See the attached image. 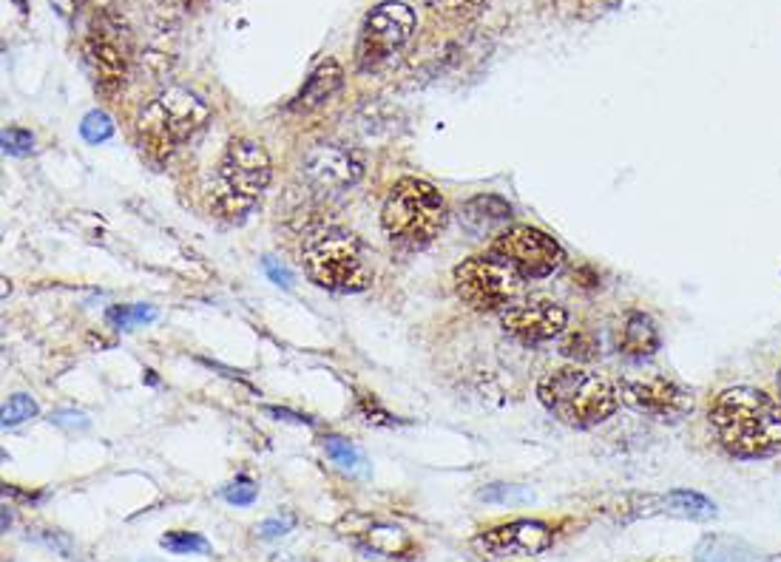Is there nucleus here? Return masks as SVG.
<instances>
[{
    "mask_svg": "<svg viewBox=\"0 0 781 562\" xmlns=\"http://www.w3.org/2000/svg\"><path fill=\"white\" fill-rule=\"evenodd\" d=\"M719 446L739 461H762L781 448V404L753 386H731L711 404Z\"/></svg>",
    "mask_w": 781,
    "mask_h": 562,
    "instance_id": "obj_1",
    "label": "nucleus"
},
{
    "mask_svg": "<svg viewBox=\"0 0 781 562\" xmlns=\"http://www.w3.org/2000/svg\"><path fill=\"white\" fill-rule=\"evenodd\" d=\"M208 120L210 108L197 91L185 89V86H168L154 100H148L137 117L142 151L162 162L182 146L185 139H191L199 128H205Z\"/></svg>",
    "mask_w": 781,
    "mask_h": 562,
    "instance_id": "obj_2",
    "label": "nucleus"
},
{
    "mask_svg": "<svg viewBox=\"0 0 781 562\" xmlns=\"http://www.w3.org/2000/svg\"><path fill=\"white\" fill-rule=\"evenodd\" d=\"M537 398L557 421L574 426V430L603 424L620 404L616 390L609 381L580 367H563L548 373L537 386Z\"/></svg>",
    "mask_w": 781,
    "mask_h": 562,
    "instance_id": "obj_3",
    "label": "nucleus"
},
{
    "mask_svg": "<svg viewBox=\"0 0 781 562\" xmlns=\"http://www.w3.org/2000/svg\"><path fill=\"white\" fill-rule=\"evenodd\" d=\"M444 196L424 179H401L387 194L382 208V225L389 241L407 250L433 245L446 228Z\"/></svg>",
    "mask_w": 781,
    "mask_h": 562,
    "instance_id": "obj_4",
    "label": "nucleus"
},
{
    "mask_svg": "<svg viewBox=\"0 0 781 562\" xmlns=\"http://www.w3.org/2000/svg\"><path fill=\"white\" fill-rule=\"evenodd\" d=\"M274 179V162L256 139H230L214 174V205L225 219H241L254 210Z\"/></svg>",
    "mask_w": 781,
    "mask_h": 562,
    "instance_id": "obj_5",
    "label": "nucleus"
},
{
    "mask_svg": "<svg viewBox=\"0 0 781 562\" xmlns=\"http://www.w3.org/2000/svg\"><path fill=\"white\" fill-rule=\"evenodd\" d=\"M307 278L333 293H362L373 285V267L362 239L347 230H327L313 236L301 253Z\"/></svg>",
    "mask_w": 781,
    "mask_h": 562,
    "instance_id": "obj_6",
    "label": "nucleus"
},
{
    "mask_svg": "<svg viewBox=\"0 0 781 562\" xmlns=\"http://www.w3.org/2000/svg\"><path fill=\"white\" fill-rule=\"evenodd\" d=\"M523 282L526 278L495 253L472 256L455 267V290L472 310H506L523 296Z\"/></svg>",
    "mask_w": 781,
    "mask_h": 562,
    "instance_id": "obj_7",
    "label": "nucleus"
},
{
    "mask_svg": "<svg viewBox=\"0 0 781 562\" xmlns=\"http://www.w3.org/2000/svg\"><path fill=\"white\" fill-rule=\"evenodd\" d=\"M415 26H418V20H415V12L407 3H398V0L378 3L358 29V69L375 71L387 66L409 43Z\"/></svg>",
    "mask_w": 781,
    "mask_h": 562,
    "instance_id": "obj_8",
    "label": "nucleus"
},
{
    "mask_svg": "<svg viewBox=\"0 0 781 562\" xmlns=\"http://www.w3.org/2000/svg\"><path fill=\"white\" fill-rule=\"evenodd\" d=\"M492 253L515 267L523 278H546L557 273L565 262L563 247L554 241V236L528 228V225H517L497 234L492 241Z\"/></svg>",
    "mask_w": 781,
    "mask_h": 562,
    "instance_id": "obj_9",
    "label": "nucleus"
},
{
    "mask_svg": "<svg viewBox=\"0 0 781 562\" xmlns=\"http://www.w3.org/2000/svg\"><path fill=\"white\" fill-rule=\"evenodd\" d=\"M616 398L640 415L654 417V421H682L688 412H693L691 390L665 378V375L625 378L616 390Z\"/></svg>",
    "mask_w": 781,
    "mask_h": 562,
    "instance_id": "obj_10",
    "label": "nucleus"
},
{
    "mask_svg": "<svg viewBox=\"0 0 781 562\" xmlns=\"http://www.w3.org/2000/svg\"><path fill=\"white\" fill-rule=\"evenodd\" d=\"M501 324L508 335H515L523 344L552 342L569 324V313L557 302L548 298H532V302L512 304L501 313Z\"/></svg>",
    "mask_w": 781,
    "mask_h": 562,
    "instance_id": "obj_11",
    "label": "nucleus"
},
{
    "mask_svg": "<svg viewBox=\"0 0 781 562\" xmlns=\"http://www.w3.org/2000/svg\"><path fill=\"white\" fill-rule=\"evenodd\" d=\"M301 171L316 190L338 194V190L353 188L364 177V159L353 148L316 146L305 157Z\"/></svg>",
    "mask_w": 781,
    "mask_h": 562,
    "instance_id": "obj_12",
    "label": "nucleus"
},
{
    "mask_svg": "<svg viewBox=\"0 0 781 562\" xmlns=\"http://www.w3.org/2000/svg\"><path fill=\"white\" fill-rule=\"evenodd\" d=\"M477 543L492 556H534L552 549L554 531L541 520H512V523L483 531Z\"/></svg>",
    "mask_w": 781,
    "mask_h": 562,
    "instance_id": "obj_13",
    "label": "nucleus"
},
{
    "mask_svg": "<svg viewBox=\"0 0 781 562\" xmlns=\"http://www.w3.org/2000/svg\"><path fill=\"white\" fill-rule=\"evenodd\" d=\"M86 60H89L91 77H95V86L100 95L115 97L117 91H122L128 80V60L122 55L120 46L109 38L106 32L95 29V32L86 38Z\"/></svg>",
    "mask_w": 781,
    "mask_h": 562,
    "instance_id": "obj_14",
    "label": "nucleus"
},
{
    "mask_svg": "<svg viewBox=\"0 0 781 562\" xmlns=\"http://www.w3.org/2000/svg\"><path fill=\"white\" fill-rule=\"evenodd\" d=\"M342 89H344L342 63L333 58L322 60V63L310 71V77L305 80V86H301V91L296 95V100L290 102V111H299V115L318 111V108L330 106Z\"/></svg>",
    "mask_w": 781,
    "mask_h": 562,
    "instance_id": "obj_15",
    "label": "nucleus"
},
{
    "mask_svg": "<svg viewBox=\"0 0 781 562\" xmlns=\"http://www.w3.org/2000/svg\"><path fill=\"white\" fill-rule=\"evenodd\" d=\"M512 216H515V210H512V205H508L503 196L481 194L464 205L461 221H464V228L469 230L472 236H497L506 230Z\"/></svg>",
    "mask_w": 781,
    "mask_h": 562,
    "instance_id": "obj_16",
    "label": "nucleus"
},
{
    "mask_svg": "<svg viewBox=\"0 0 781 562\" xmlns=\"http://www.w3.org/2000/svg\"><path fill=\"white\" fill-rule=\"evenodd\" d=\"M349 534H356V538L364 534V540H358V543H362V549L373 551V554L407 556L413 551V538L401 525L393 523H378V520L362 517V529L349 531Z\"/></svg>",
    "mask_w": 781,
    "mask_h": 562,
    "instance_id": "obj_17",
    "label": "nucleus"
},
{
    "mask_svg": "<svg viewBox=\"0 0 781 562\" xmlns=\"http://www.w3.org/2000/svg\"><path fill=\"white\" fill-rule=\"evenodd\" d=\"M656 512L668 514V517H680V520H693V523H708L719 514L716 503L708 500L705 494L691 492V489H673V492L662 494V497H654Z\"/></svg>",
    "mask_w": 781,
    "mask_h": 562,
    "instance_id": "obj_18",
    "label": "nucleus"
},
{
    "mask_svg": "<svg viewBox=\"0 0 781 562\" xmlns=\"http://www.w3.org/2000/svg\"><path fill=\"white\" fill-rule=\"evenodd\" d=\"M660 344L662 338L654 318L645 316V313H629L623 333H620V353L629 355V358H649L660 349Z\"/></svg>",
    "mask_w": 781,
    "mask_h": 562,
    "instance_id": "obj_19",
    "label": "nucleus"
},
{
    "mask_svg": "<svg viewBox=\"0 0 781 562\" xmlns=\"http://www.w3.org/2000/svg\"><path fill=\"white\" fill-rule=\"evenodd\" d=\"M696 562H762V556L750 549L748 543L724 534H708L696 545Z\"/></svg>",
    "mask_w": 781,
    "mask_h": 562,
    "instance_id": "obj_20",
    "label": "nucleus"
},
{
    "mask_svg": "<svg viewBox=\"0 0 781 562\" xmlns=\"http://www.w3.org/2000/svg\"><path fill=\"white\" fill-rule=\"evenodd\" d=\"M325 452L338 469L349 474H367V457L362 455V448L353 446L344 437H325Z\"/></svg>",
    "mask_w": 781,
    "mask_h": 562,
    "instance_id": "obj_21",
    "label": "nucleus"
},
{
    "mask_svg": "<svg viewBox=\"0 0 781 562\" xmlns=\"http://www.w3.org/2000/svg\"><path fill=\"white\" fill-rule=\"evenodd\" d=\"M159 545H162L168 554H177V556H188V554L208 556L210 554V543L202 538V534H197V531H168V534H162V538H159Z\"/></svg>",
    "mask_w": 781,
    "mask_h": 562,
    "instance_id": "obj_22",
    "label": "nucleus"
},
{
    "mask_svg": "<svg viewBox=\"0 0 781 562\" xmlns=\"http://www.w3.org/2000/svg\"><path fill=\"white\" fill-rule=\"evenodd\" d=\"M157 316L159 313L154 310V307H148V304H117V307H111V310L106 313L111 327L120 329H131L137 327V324H151L157 322Z\"/></svg>",
    "mask_w": 781,
    "mask_h": 562,
    "instance_id": "obj_23",
    "label": "nucleus"
},
{
    "mask_svg": "<svg viewBox=\"0 0 781 562\" xmlns=\"http://www.w3.org/2000/svg\"><path fill=\"white\" fill-rule=\"evenodd\" d=\"M80 134H83L86 142L100 146V142L115 137V120H111L106 111H89V115L83 117V122H80Z\"/></svg>",
    "mask_w": 781,
    "mask_h": 562,
    "instance_id": "obj_24",
    "label": "nucleus"
},
{
    "mask_svg": "<svg viewBox=\"0 0 781 562\" xmlns=\"http://www.w3.org/2000/svg\"><path fill=\"white\" fill-rule=\"evenodd\" d=\"M223 497L228 500L230 505L245 509V505L256 503V497H259V486H256V481H250L248 474H239L234 483H228V486L223 489Z\"/></svg>",
    "mask_w": 781,
    "mask_h": 562,
    "instance_id": "obj_25",
    "label": "nucleus"
},
{
    "mask_svg": "<svg viewBox=\"0 0 781 562\" xmlns=\"http://www.w3.org/2000/svg\"><path fill=\"white\" fill-rule=\"evenodd\" d=\"M34 415H38V404L29 395H12L7 401V406H3V426L9 430V426L23 424V421H29Z\"/></svg>",
    "mask_w": 781,
    "mask_h": 562,
    "instance_id": "obj_26",
    "label": "nucleus"
},
{
    "mask_svg": "<svg viewBox=\"0 0 781 562\" xmlns=\"http://www.w3.org/2000/svg\"><path fill=\"white\" fill-rule=\"evenodd\" d=\"M477 497L486 500V503H526V500H532L534 494L523 486H506V483H495V486L483 489Z\"/></svg>",
    "mask_w": 781,
    "mask_h": 562,
    "instance_id": "obj_27",
    "label": "nucleus"
},
{
    "mask_svg": "<svg viewBox=\"0 0 781 562\" xmlns=\"http://www.w3.org/2000/svg\"><path fill=\"white\" fill-rule=\"evenodd\" d=\"M117 0H51V7L58 9V12L69 20L80 18L86 9H95V12H109Z\"/></svg>",
    "mask_w": 781,
    "mask_h": 562,
    "instance_id": "obj_28",
    "label": "nucleus"
},
{
    "mask_svg": "<svg viewBox=\"0 0 781 562\" xmlns=\"http://www.w3.org/2000/svg\"><path fill=\"white\" fill-rule=\"evenodd\" d=\"M0 142H3V154H9V157H29L34 151V137L26 128H7Z\"/></svg>",
    "mask_w": 781,
    "mask_h": 562,
    "instance_id": "obj_29",
    "label": "nucleus"
},
{
    "mask_svg": "<svg viewBox=\"0 0 781 562\" xmlns=\"http://www.w3.org/2000/svg\"><path fill=\"white\" fill-rule=\"evenodd\" d=\"M597 342H594V335L589 333H577V335H569L563 342V355H569V358H577V361H591L597 358Z\"/></svg>",
    "mask_w": 781,
    "mask_h": 562,
    "instance_id": "obj_30",
    "label": "nucleus"
},
{
    "mask_svg": "<svg viewBox=\"0 0 781 562\" xmlns=\"http://www.w3.org/2000/svg\"><path fill=\"white\" fill-rule=\"evenodd\" d=\"M293 525H296V517H293V514H285V517H267L265 523L256 525V538L279 540V538H285V534H290Z\"/></svg>",
    "mask_w": 781,
    "mask_h": 562,
    "instance_id": "obj_31",
    "label": "nucleus"
},
{
    "mask_svg": "<svg viewBox=\"0 0 781 562\" xmlns=\"http://www.w3.org/2000/svg\"><path fill=\"white\" fill-rule=\"evenodd\" d=\"M358 412H362L364 417H367L369 424H382V426H393V415L389 412H384L382 406H378V401L373 398V395H362L358 398Z\"/></svg>",
    "mask_w": 781,
    "mask_h": 562,
    "instance_id": "obj_32",
    "label": "nucleus"
},
{
    "mask_svg": "<svg viewBox=\"0 0 781 562\" xmlns=\"http://www.w3.org/2000/svg\"><path fill=\"white\" fill-rule=\"evenodd\" d=\"M261 267H265L267 278H270L274 285H279V287H285V290H290V287H293L290 267L281 265V262L274 259V256H265V259H261Z\"/></svg>",
    "mask_w": 781,
    "mask_h": 562,
    "instance_id": "obj_33",
    "label": "nucleus"
},
{
    "mask_svg": "<svg viewBox=\"0 0 781 562\" xmlns=\"http://www.w3.org/2000/svg\"><path fill=\"white\" fill-rule=\"evenodd\" d=\"M38 540V543H43V545H49V549H55L58 554H63V556H71V538H66L63 531H38V534H29V540Z\"/></svg>",
    "mask_w": 781,
    "mask_h": 562,
    "instance_id": "obj_34",
    "label": "nucleus"
},
{
    "mask_svg": "<svg viewBox=\"0 0 781 562\" xmlns=\"http://www.w3.org/2000/svg\"><path fill=\"white\" fill-rule=\"evenodd\" d=\"M490 0H441L438 7H444L446 14H472L483 9Z\"/></svg>",
    "mask_w": 781,
    "mask_h": 562,
    "instance_id": "obj_35",
    "label": "nucleus"
},
{
    "mask_svg": "<svg viewBox=\"0 0 781 562\" xmlns=\"http://www.w3.org/2000/svg\"><path fill=\"white\" fill-rule=\"evenodd\" d=\"M51 421H55V424H60V426H69V430H75V426L86 430V426H89L86 415H80V412H58V415L51 417Z\"/></svg>",
    "mask_w": 781,
    "mask_h": 562,
    "instance_id": "obj_36",
    "label": "nucleus"
},
{
    "mask_svg": "<svg viewBox=\"0 0 781 562\" xmlns=\"http://www.w3.org/2000/svg\"><path fill=\"white\" fill-rule=\"evenodd\" d=\"M267 412H270V415H276V417H279V421H281V417H285V421H296V424H310V421H307V417H301V415H293V412L279 410V406H267Z\"/></svg>",
    "mask_w": 781,
    "mask_h": 562,
    "instance_id": "obj_37",
    "label": "nucleus"
},
{
    "mask_svg": "<svg viewBox=\"0 0 781 562\" xmlns=\"http://www.w3.org/2000/svg\"><path fill=\"white\" fill-rule=\"evenodd\" d=\"M12 525V514H9V505H3V531H9Z\"/></svg>",
    "mask_w": 781,
    "mask_h": 562,
    "instance_id": "obj_38",
    "label": "nucleus"
},
{
    "mask_svg": "<svg viewBox=\"0 0 781 562\" xmlns=\"http://www.w3.org/2000/svg\"><path fill=\"white\" fill-rule=\"evenodd\" d=\"M199 3H205V0H185V7H188V9L199 7Z\"/></svg>",
    "mask_w": 781,
    "mask_h": 562,
    "instance_id": "obj_39",
    "label": "nucleus"
},
{
    "mask_svg": "<svg viewBox=\"0 0 781 562\" xmlns=\"http://www.w3.org/2000/svg\"><path fill=\"white\" fill-rule=\"evenodd\" d=\"M762 562H781V554H775V556H768V560H762Z\"/></svg>",
    "mask_w": 781,
    "mask_h": 562,
    "instance_id": "obj_40",
    "label": "nucleus"
},
{
    "mask_svg": "<svg viewBox=\"0 0 781 562\" xmlns=\"http://www.w3.org/2000/svg\"><path fill=\"white\" fill-rule=\"evenodd\" d=\"M779 395H781V375H779Z\"/></svg>",
    "mask_w": 781,
    "mask_h": 562,
    "instance_id": "obj_41",
    "label": "nucleus"
}]
</instances>
